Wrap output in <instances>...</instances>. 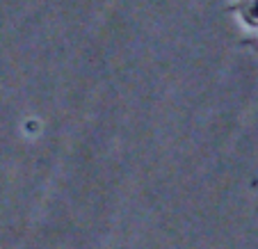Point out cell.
Wrapping results in <instances>:
<instances>
[{
    "label": "cell",
    "instance_id": "1",
    "mask_svg": "<svg viewBox=\"0 0 258 249\" xmlns=\"http://www.w3.org/2000/svg\"><path fill=\"white\" fill-rule=\"evenodd\" d=\"M244 16L249 23H258V0H249L244 5Z\"/></svg>",
    "mask_w": 258,
    "mask_h": 249
}]
</instances>
